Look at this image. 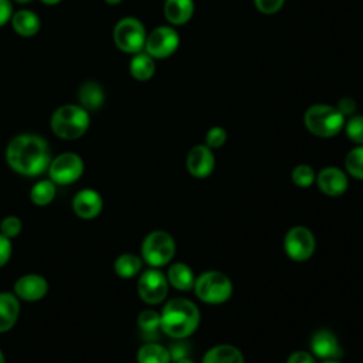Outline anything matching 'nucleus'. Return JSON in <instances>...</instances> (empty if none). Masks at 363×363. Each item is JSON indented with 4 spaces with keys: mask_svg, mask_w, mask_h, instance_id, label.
<instances>
[{
    "mask_svg": "<svg viewBox=\"0 0 363 363\" xmlns=\"http://www.w3.org/2000/svg\"><path fill=\"white\" fill-rule=\"evenodd\" d=\"M11 3L10 0H0V27L4 26L11 18Z\"/></svg>",
    "mask_w": 363,
    "mask_h": 363,
    "instance_id": "38",
    "label": "nucleus"
},
{
    "mask_svg": "<svg viewBox=\"0 0 363 363\" xmlns=\"http://www.w3.org/2000/svg\"><path fill=\"white\" fill-rule=\"evenodd\" d=\"M140 251L143 261L147 265L157 268L172 261L176 252V242L169 233L163 230H155L145 237Z\"/></svg>",
    "mask_w": 363,
    "mask_h": 363,
    "instance_id": "6",
    "label": "nucleus"
},
{
    "mask_svg": "<svg viewBox=\"0 0 363 363\" xmlns=\"http://www.w3.org/2000/svg\"><path fill=\"white\" fill-rule=\"evenodd\" d=\"M193 289L196 296L204 303L218 305L230 299L233 284L225 274L220 271H207L196 278Z\"/></svg>",
    "mask_w": 363,
    "mask_h": 363,
    "instance_id": "5",
    "label": "nucleus"
},
{
    "mask_svg": "<svg viewBox=\"0 0 363 363\" xmlns=\"http://www.w3.org/2000/svg\"><path fill=\"white\" fill-rule=\"evenodd\" d=\"M306 129L319 138H332L345 128V116L336 106L326 104H316L305 112Z\"/></svg>",
    "mask_w": 363,
    "mask_h": 363,
    "instance_id": "4",
    "label": "nucleus"
},
{
    "mask_svg": "<svg viewBox=\"0 0 363 363\" xmlns=\"http://www.w3.org/2000/svg\"><path fill=\"white\" fill-rule=\"evenodd\" d=\"M21 220L16 216H9L3 218L0 223V234H3L7 238H14L20 234L21 231Z\"/></svg>",
    "mask_w": 363,
    "mask_h": 363,
    "instance_id": "31",
    "label": "nucleus"
},
{
    "mask_svg": "<svg viewBox=\"0 0 363 363\" xmlns=\"http://www.w3.org/2000/svg\"><path fill=\"white\" fill-rule=\"evenodd\" d=\"M227 140V132L224 128L221 126H214V128H210L206 133V145L210 147V149H217V147H221Z\"/></svg>",
    "mask_w": 363,
    "mask_h": 363,
    "instance_id": "32",
    "label": "nucleus"
},
{
    "mask_svg": "<svg viewBox=\"0 0 363 363\" xmlns=\"http://www.w3.org/2000/svg\"><path fill=\"white\" fill-rule=\"evenodd\" d=\"M286 363H315V359L313 354L309 352L296 350L288 356Z\"/></svg>",
    "mask_w": 363,
    "mask_h": 363,
    "instance_id": "37",
    "label": "nucleus"
},
{
    "mask_svg": "<svg viewBox=\"0 0 363 363\" xmlns=\"http://www.w3.org/2000/svg\"><path fill=\"white\" fill-rule=\"evenodd\" d=\"M138 363H170L169 349L160 346L157 343H146L143 345L136 354Z\"/></svg>",
    "mask_w": 363,
    "mask_h": 363,
    "instance_id": "23",
    "label": "nucleus"
},
{
    "mask_svg": "<svg viewBox=\"0 0 363 363\" xmlns=\"http://www.w3.org/2000/svg\"><path fill=\"white\" fill-rule=\"evenodd\" d=\"M113 269L118 277L129 279L133 278L142 269V259L130 252H125L115 259Z\"/></svg>",
    "mask_w": 363,
    "mask_h": 363,
    "instance_id": "25",
    "label": "nucleus"
},
{
    "mask_svg": "<svg viewBox=\"0 0 363 363\" xmlns=\"http://www.w3.org/2000/svg\"><path fill=\"white\" fill-rule=\"evenodd\" d=\"M336 108L339 109V112H340L343 116H350V115H353V113L356 112L357 105H356V101H354V99H352V98H349V96H345V98H342V99L339 101V104H337Z\"/></svg>",
    "mask_w": 363,
    "mask_h": 363,
    "instance_id": "36",
    "label": "nucleus"
},
{
    "mask_svg": "<svg viewBox=\"0 0 363 363\" xmlns=\"http://www.w3.org/2000/svg\"><path fill=\"white\" fill-rule=\"evenodd\" d=\"M84 172L82 159L72 152L58 155L50 162L48 174L55 184H71L77 182Z\"/></svg>",
    "mask_w": 363,
    "mask_h": 363,
    "instance_id": "9",
    "label": "nucleus"
},
{
    "mask_svg": "<svg viewBox=\"0 0 363 363\" xmlns=\"http://www.w3.org/2000/svg\"><path fill=\"white\" fill-rule=\"evenodd\" d=\"M44 4H50V6H52V4H57V3H60L61 0H41Z\"/></svg>",
    "mask_w": 363,
    "mask_h": 363,
    "instance_id": "40",
    "label": "nucleus"
},
{
    "mask_svg": "<svg viewBox=\"0 0 363 363\" xmlns=\"http://www.w3.org/2000/svg\"><path fill=\"white\" fill-rule=\"evenodd\" d=\"M179 34L169 26H160L146 35V54L152 58L170 57L179 47Z\"/></svg>",
    "mask_w": 363,
    "mask_h": 363,
    "instance_id": "11",
    "label": "nucleus"
},
{
    "mask_svg": "<svg viewBox=\"0 0 363 363\" xmlns=\"http://www.w3.org/2000/svg\"><path fill=\"white\" fill-rule=\"evenodd\" d=\"M167 282L179 291H190L194 286V274L184 262H174L167 269Z\"/></svg>",
    "mask_w": 363,
    "mask_h": 363,
    "instance_id": "19",
    "label": "nucleus"
},
{
    "mask_svg": "<svg viewBox=\"0 0 363 363\" xmlns=\"http://www.w3.org/2000/svg\"><path fill=\"white\" fill-rule=\"evenodd\" d=\"M20 303L16 295L0 292V332L10 330L17 322Z\"/></svg>",
    "mask_w": 363,
    "mask_h": 363,
    "instance_id": "18",
    "label": "nucleus"
},
{
    "mask_svg": "<svg viewBox=\"0 0 363 363\" xmlns=\"http://www.w3.org/2000/svg\"><path fill=\"white\" fill-rule=\"evenodd\" d=\"M167 288L169 282L166 275L156 268L145 271L138 281V294L140 299L149 305L160 303L167 295Z\"/></svg>",
    "mask_w": 363,
    "mask_h": 363,
    "instance_id": "10",
    "label": "nucleus"
},
{
    "mask_svg": "<svg viewBox=\"0 0 363 363\" xmlns=\"http://www.w3.org/2000/svg\"><path fill=\"white\" fill-rule=\"evenodd\" d=\"M132 77L138 81H147L155 74V61L149 54H136L129 64Z\"/></svg>",
    "mask_w": 363,
    "mask_h": 363,
    "instance_id": "24",
    "label": "nucleus"
},
{
    "mask_svg": "<svg viewBox=\"0 0 363 363\" xmlns=\"http://www.w3.org/2000/svg\"><path fill=\"white\" fill-rule=\"evenodd\" d=\"M104 201L101 194L92 189H84L78 191L72 200L74 213L84 220H91L99 216Z\"/></svg>",
    "mask_w": 363,
    "mask_h": 363,
    "instance_id": "16",
    "label": "nucleus"
},
{
    "mask_svg": "<svg viewBox=\"0 0 363 363\" xmlns=\"http://www.w3.org/2000/svg\"><path fill=\"white\" fill-rule=\"evenodd\" d=\"M315 247L316 241L313 233L303 225L292 227L284 237L285 254L296 262L309 259L315 252Z\"/></svg>",
    "mask_w": 363,
    "mask_h": 363,
    "instance_id": "8",
    "label": "nucleus"
},
{
    "mask_svg": "<svg viewBox=\"0 0 363 363\" xmlns=\"http://www.w3.org/2000/svg\"><path fill=\"white\" fill-rule=\"evenodd\" d=\"M174 363H194V362L187 356V357H183V359H180V360L174 362Z\"/></svg>",
    "mask_w": 363,
    "mask_h": 363,
    "instance_id": "39",
    "label": "nucleus"
},
{
    "mask_svg": "<svg viewBox=\"0 0 363 363\" xmlns=\"http://www.w3.org/2000/svg\"><path fill=\"white\" fill-rule=\"evenodd\" d=\"M138 326L143 332L145 337L156 339L157 330L160 329V315L155 311H142L138 316Z\"/></svg>",
    "mask_w": 363,
    "mask_h": 363,
    "instance_id": "27",
    "label": "nucleus"
},
{
    "mask_svg": "<svg viewBox=\"0 0 363 363\" xmlns=\"http://www.w3.org/2000/svg\"><path fill=\"white\" fill-rule=\"evenodd\" d=\"M322 363H340V362L336 359H329V360H323Z\"/></svg>",
    "mask_w": 363,
    "mask_h": 363,
    "instance_id": "42",
    "label": "nucleus"
},
{
    "mask_svg": "<svg viewBox=\"0 0 363 363\" xmlns=\"http://www.w3.org/2000/svg\"><path fill=\"white\" fill-rule=\"evenodd\" d=\"M169 353H170V359L172 362H177L183 357H187L189 353H190V346L183 342L182 339H179V342L173 343L170 347H169Z\"/></svg>",
    "mask_w": 363,
    "mask_h": 363,
    "instance_id": "34",
    "label": "nucleus"
},
{
    "mask_svg": "<svg viewBox=\"0 0 363 363\" xmlns=\"http://www.w3.org/2000/svg\"><path fill=\"white\" fill-rule=\"evenodd\" d=\"M16 1H18V3H28V1H31V0H16Z\"/></svg>",
    "mask_w": 363,
    "mask_h": 363,
    "instance_id": "44",
    "label": "nucleus"
},
{
    "mask_svg": "<svg viewBox=\"0 0 363 363\" xmlns=\"http://www.w3.org/2000/svg\"><path fill=\"white\" fill-rule=\"evenodd\" d=\"M316 184L319 187V190L326 194V196H340L346 191L347 189V177L345 174L343 170H340L339 167H325L322 169L318 176H316Z\"/></svg>",
    "mask_w": 363,
    "mask_h": 363,
    "instance_id": "15",
    "label": "nucleus"
},
{
    "mask_svg": "<svg viewBox=\"0 0 363 363\" xmlns=\"http://www.w3.org/2000/svg\"><path fill=\"white\" fill-rule=\"evenodd\" d=\"M291 177H292V182L295 186L298 187H302V189H306L309 187L315 179H316V174L313 172V169L309 166V164H296L291 173Z\"/></svg>",
    "mask_w": 363,
    "mask_h": 363,
    "instance_id": "29",
    "label": "nucleus"
},
{
    "mask_svg": "<svg viewBox=\"0 0 363 363\" xmlns=\"http://www.w3.org/2000/svg\"><path fill=\"white\" fill-rule=\"evenodd\" d=\"M255 7L262 14H275L281 10L284 0H254Z\"/></svg>",
    "mask_w": 363,
    "mask_h": 363,
    "instance_id": "33",
    "label": "nucleus"
},
{
    "mask_svg": "<svg viewBox=\"0 0 363 363\" xmlns=\"http://www.w3.org/2000/svg\"><path fill=\"white\" fill-rule=\"evenodd\" d=\"M311 350L313 356L323 360H329V359L337 360L343 354L339 339L333 332L328 329H320L312 335Z\"/></svg>",
    "mask_w": 363,
    "mask_h": 363,
    "instance_id": "13",
    "label": "nucleus"
},
{
    "mask_svg": "<svg viewBox=\"0 0 363 363\" xmlns=\"http://www.w3.org/2000/svg\"><path fill=\"white\" fill-rule=\"evenodd\" d=\"M199 308L186 298L169 301L160 313V330L177 340L190 336L199 328Z\"/></svg>",
    "mask_w": 363,
    "mask_h": 363,
    "instance_id": "2",
    "label": "nucleus"
},
{
    "mask_svg": "<svg viewBox=\"0 0 363 363\" xmlns=\"http://www.w3.org/2000/svg\"><path fill=\"white\" fill-rule=\"evenodd\" d=\"M201 363H244V356L233 345H217L206 352Z\"/></svg>",
    "mask_w": 363,
    "mask_h": 363,
    "instance_id": "20",
    "label": "nucleus"
},
{
    "mask_svg": "<svg viewBox=\"0 0 363 363\" xmlns=\"http://www.w3.org/2000/svg\"><path fill=\"white\" fill-rule=\"evenodd\" d=\"M48 291V282L44 277L38 274H27L20 277L14 284V294L17 298L27 301V302H35L45 296Z\"/></svg>",
    "mask_w": 363,
    "mask_h": 363,
    "instance_id": "14",
    "label": "nucleus"
},
{
    "mask_svg": "<svg viewBox=\"0 0 363 363\" xmlns=\"http://www.w3.org/2000/svg\"><path fill=\"white\" fill-rule=\"evenodd\" d=\"M89 126V115L79 105H62L51 116L52 132L65 140L81 138Z\"/></svg>",
    "mask_w": 363,
    "mask_h": 363,
    "instance_id": "3",
    "label": "nucleus"
},
{
    "mask_svg": "<svg viewBox=\"0 0 363 363\" xmlns=\"http://www.w3.org/2000/svg\"><path fill=\"white\" fill-rule=\"evenodd\" d=\"M216 159L211 149L207 145L193 146L186 157L187 172L196 179H204L214 170Z\"/></svg>",
    "mask_w": 363,
    "mask_h": 363,
    "instance_id": "12",
    "label": "nucleus"
},
{
    "mask_svg": "<svg viewBox=\"0 0 363 363\" xmlns=\"http://www.w3.org/2000/svg\"><path fill=\"white\" fill-rule=\"evenodd\" d=\"M57 189L55 183L50 180H40L37 182L30 190V199L35 206H47L55 197Z\"/></svg>",
    "mask_w": 363,
    "mask_h": 363,
    "instance_id": "26",
    "label": "nucleus"
},
{
    "mask_svg": "<svg viewBox=\"0 0 363 363\" xmlns=\"http://www.w3.org/2000/svg\"><path fill=\"white\" fill-rule=\"evenodd\" d=\"M347 138L357 143L363 145V115H353L345 125Z\"/></svg>",
    "mask_w": 363,
    "mask_h": 363,
    "instance_id": "30",
    "label": "nucleus"
},
{
    "mask_svg": "<svg viewBox=\"0 0 363 363\" xmlns=\"http://www.w3.org/2000/svg\"><path fill=\"white\" fill-rule=\"evenodd\" d=\"M345 166L350 176L363 180V145H359L346 155Z\"/></svg>",
    "mask_w": 363,
    "mask_h": 363,
    "instance_id": "28",
    "label": "nucleus"
},
{
    "mask_svg": "<svg viewBox=\"0 0 363 363\" xmlns=\"http://www.w3.org/2000/svg\"><path fill=\"white\" fill-rule=\"evenodd\" d=\"M14 31L21 37H33L40 28V18L31 10H18L11 17Z\"/></svg>",
    "mask_w": 363,
    "mask_h": 363,
    "instance_id": "22",
    "label": "nucleus"
},
{
    "mask_svg": "<svg viewBox=\"0 0 363 363\" xmlns=\"http://www.w3.org/2000/svg\"><path fill=\"white\" fill-rule=\"evenodd\" d=\"M113 41L125 52H139L146 43L143 24L135 17L121 18L113 28Z\"/></svg>",
    "mask_w": 363,
    "mask_h": 363,
    "instance_id": "7",
    "label": "nucleus"
},
{
    "mask_svg": "<svg viewBox=\"0 0 363 363\" xmlns=\"http://www.w3.org/2000/svg\"><path fill=\"white\" fill-rule=\"evenodd\" d=\"M108 4H119L122 0H105Z\"/></svg>",
    "mask_w": 363,
    "mask_h": 363,
    "instance_id": "41",
    "label": "nucleus"
},
{
    "mask_svg": "<svg viewBox=\"0 0 363 363\" xmlns=\"http://www.w3.org/2000/svg\"><path fill=\"white\" fill-rule=\"evenodd\" d=\"M11 251H13V248H11L10 238L0 234V268L9 262V259L11 257Z\"/></svg>",
    "mask_w": 363,
    "mask_h": 363,
    "instance_id": "35",
    "label": "nucleus"
},
{
    "mask_svg": "<svg viewBox=\"0 0 363 363\" xmlns=\"http://www.w3.org/2000/svg\"><path fill=\"white\" fill-rule=\"evenodd\" d=\"M78 99L81 104L79 106H82L85 111H96L104 104V89L99 84L94 81H86L81 85L78 91Z\"/></svg>",
    "mask_w": 363,
    "mask_h": 363,
    "instance_id": "21",
    "label": "nucleus"
},
{
    "mask_svg": "<svg viewBox=\"0 0 363 363\" xmlns=\"http://www.w3.org/2000/svg\"><path fill=\"white\" fill-rule=\"evenodd\" d=\"M9 166L23 176H40L48 170L51 156L47 142L31 133L17 135L6 149Z\"/></svg>",
    "mask_w": 363,
    "mask_h": 363,
    "instance_id": "1",
    "label": "nucleus"
},
{
    "mask_svg": "<svg viewBox=\"0 0 363 363\" xmlns=\"http://www.w3.org/2000/svg\"><path fill=\"white\" fill-rule=\"evenodd\" d=\"M163 11L169 23L174 26H182L191 18L194 11V3L193 0H166Z\"/></svg>",
    "mask_w": 363,
    "mask_h": 363,
    "instance_id": "17",
    "label": "nucleus"
},
{
    "mask_svg": "<svg viewBox=\"0 0 363 363\" xmlns=\"http://www.w3.org/2000/svg\"><path fill=\"white\" fill-rule=\"evenodd\" d=\"M0 363H4V356L1 353V350H0Z\"/></svg>",
    "mask_w": 363,
    "mask_h": 363,
    "instance_id": "43",
    "label": "nucleus"
}]
</instances>
